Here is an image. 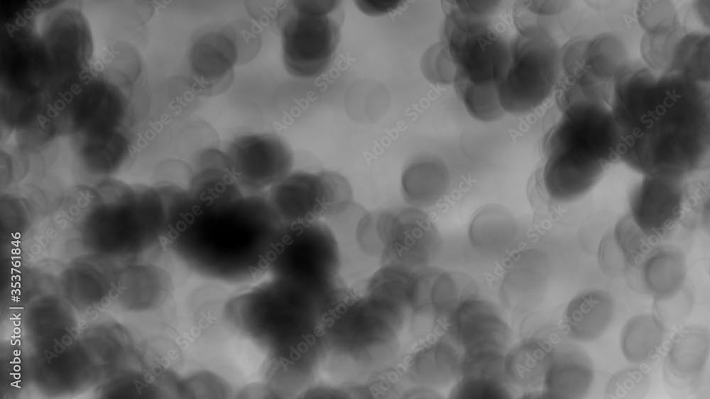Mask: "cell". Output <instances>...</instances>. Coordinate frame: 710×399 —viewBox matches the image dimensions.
Wrapping results in <instances>:
<instances>
[{
    "label": "cell",
    "instance_id": "6da1fadb",
    "mask_svg": "<svg viewBox=\"0 0 710 399\" xmlns=\"http://www.w3.org/2000/svg\"><path fill=\"white\" fill-rule=\"evenodd\" d=\"M283 226L266 194L180 188L171 202L167 243L201 274L241 279L268 269Z\"/></svg>",
    "mask_w": 710,
    "mask_h": 399
},
{
    "label": "cell",
    "instance_id": "7a4b0ae2",
    "mask_svg": "<svg viewBox=\"0 0 710 399\" xmlns=\"http://www.w3.org/2000/svg\"><path fill=\"white\" fill-rule=\"evenodd\" d=\"M443 40L455 67L454 86L468 113L490 123L505 113L496 82L506 60L508 43L490 24L489 17L469 14L443 1Z\"/></svg>",
    "mask_w": 710,
    "mask_h": 399
},
{
    "label": "cell",
    "instance_id": "3957f363",
    "mask_svg": "<svg viewBox=\"0 0 710 399\" xmlns=\"http://www.w3.org/2000/svg\"><path fill=\"white\" fill-rule=\"evenodd\" d=\"M543 149V186L549 197L559 203L578 200L588 193L618 156L601 128L567 117L548 132Z\"/></svg>",
    "mask_w": 710,
    "mask_h": 399
},
{
    "label": "cell",
    "instance_id": "277c9868",
    "mask_svg": "<svg viewBox=\"0 0 710 399\" xmlns=\"http://www.w3.org/2000/svg\"><path fill=\"white\" fill-rule=\"evenodd\" d=\"M343 20L340 1L289 2L277 16L286 71L305 79L322 74L334 56Z\"/></svg>",
    "mask_w": 710,
    "mask_h": 399
},
{
    "label": "cell",
    "instance_id": "5b68a950",
    "mask_svg": "<svg viewBox=\"0 0 710 399\" xmlns=\"http://www.w3.org/2000/svg\"><path fill=\"white\" fill-rule=\"evenodd\" d=\"M559 51L547 32L519 33L508 45L496 82L505 113L530 111L550 96L558 79Z\"/></svg>",
    "mask_w": 710,
    "mask_h": 399
},
{
    "label": "cell",
    "instance_id": "8992f818",
    "mask_svg": "<svg viewBox=\"0 0 710 399\" xmlns=\"http://www.w3.org/2000/svg\"><path fill=\"white\" fill-rule=\"evenodd\" d=\"M341 257L338 241L323 220L283 225L272 248L268 269L280 279L324 286L336 279Z\"/></svg>",
    "mask_w": 710,
    "mask_h": 399
},
{
    "label": "cell",
    "instance_id": "52a82bcc",
    "mask_svg": "<svg viewBox=\"0 0 710 399\" xmlns=\"http://www.w3.org/2000/svg\"><path fill=\"white\" fill-rule=\"evenodd\" d=\"M266 196L283 225L323 220L354 201L349 181L330 170H293Z\"/></svg>",
    "mask_w": 710,
    "mask_h": 399
},
{
    "label": "cell",
    "instance_id": "ba28073f",
    "mask_svg": "<svg viewBox=\"0 0 710 399\" xmlns=\"http://www.w3.org/2000/svg\"><path fill=\"white\" fill-rule=\"evenodd\" d=\"M375 240L383 264L412 269L430 265L440 245L438 232L420 208L405 206L371 213Z\"/></svg>",
    "mask_w": 710,
    "mask_h": 399
},
{
    "label": "cell",
    "instance_id": "9c48e42d",
    "mask_svg": "<svg viewBox=\"0 0 710 399\" xmlns=\"http://www.w3.org/2000/svg\"><path fill=\"white\" fill-rule=\"evenodd\" d=\"M224 151L232 176L245 194H266L293 170L291 147L274 133L248 132L237 135Z\"/></svg>",
    "mask_w": 710,
    "mask_h": 399
},
{
    "label": "cell",
    "instance_id": "30bf717a",
    "mask_svg": "<svg viewBox=\"0 0 710 399\" xmlns=\"http://www.w3.org/2000/svg\"><path fill=\"white\" fill-rule=\"evenodd\" d=\"M448 339L462 350V358L503 356L510 339L508 326L491 302L469 296L445 320Z\"/></svg>",
    "mask_w": 710,
    "mask_h": 399
},
{
    "label": "cell",
    "instance_id": "8fae6325",
    "mask_svg": "<svg viewBox=\"0 0 710 399\" xmlns=\"http://www.w3.org/2000/svg\"><path fill=\"white\" fill-rule=\"evenodd\" d=\"M684 203V176L642 175L628 195V215L648 239L659 240L678 222Z\"/></svg>",
    "mask_w": 710,
    "mask_h": 399
},
{
    "label": "cell",
    "instance_id": "7c38bea8",
    "mask_svg": "<svg viewBox=\"0 0 710 399\" xmlns=\"http://www.w3.org/2000/svg\"><path fill=\"white\" fill-rule=\"evenodd\" d=\"M709 351L708 331L689 326L672 337L663 364L667 385L679 393L695 388L706 366Z\"/></svg>",
    "mask_w": 710,
    "mask_h": 399
},
{
    "label": "cell",
    "instance_id": "4fadbf2b",
    "mask_svg": "<svg viewBox=\"0 0 710 399\" xmlns=\"http://www.w3.org/2000/svg\"><path fill=\"white\" fill-rule=\"evenodd\" d=\"M594 379L593 361L580 347L566 344L553 350L542 383L545 397L581 398Z\"/></svg>",
    "mask_w": 710,
    "mask_h": 399
},
{
    "label": "cell",
    "instance_id": "5bb4252c",
    "mask_svg": "<svg viewBox=\"0 0 710 399\" xmlns=\"http://www.w3.org/2000/svg\"><path fill=\"white\" fill-rule=\"evenodd\" d=\"M616 305L608 291L593 289L583 291L568 303L563 316L567 336L575 341L588 342L600 337L614 317Z\"/></svg>",
    "mask_w": 710,
    "mask_h": 399
},
{
    "label": "cell",
    "instance_id": "9a60e30c",
    "mask_svg": "<svg viewBox=\"0 0 710 399\" xmlns=\"http://www.w3.org/2000/svg\"><path fill=\"white\" fill-rule=\"evenodd\" d=\"M555 348L547 339L532 336L508 349L503 361L508 382L523 388L542 385Z\"/></svg>",
    "mask_w": 710,
    "mask_h": 399
},
{
    "label": "cell",
    "instance_id": "2e32d148",
    "mask_svg": "<svg viewBox=\"0 0 710 399\" xmlns=\"http://www.w3.org/2000/svg\"><path fill=\"white\" fill-rule=\"evenodd\" d=\"M686 275L685 256L678 248L669 246L652 251L640 270L643 286L654 299L677 293L684 286Z\"/></svg>",
    "mask_w": 710,
    "mask_h": 399
},
{
    "label": "cell",
    "instance_id": "e0dca14e",
    "mask_svg": "<svg viewBox=\"0 0 710 399\" xmlns=\"http://www.w3.org/2000/svg\"><path fill=\"white\" fill-rule=\"evenodd\" d=\"M237 53L235 38L229 33H205L192 46L191 63L200 79L216 84L229 75Z\"/></svg>",
    "mask_w": 710,
    "mask_h": 399
},
{
    "label": "cell",
    "instance_id": "ac0fdd59",
    "mask_svg": "<svg viewBox=\"0 0 710 399\" xmlns=\"http://www.w3.org/2000/svg\"><path fill=\"white\" fill-rule=\"evenodd\" d=\"M462 353L449 339H439L422 347L413 359L412 372L420 383L442 387L458 378Z\"/></svg>",
    "mask_w": 710,
    "mask_h": 399
},
{
    "label": "cell",
    "instance_id": "d6986e66",
    "mask_svg": "<svg viewBox=\"0 0 710 399\" xmlns=\"http://www.w3.org/2000/svg\"><path fill=\"white\" fill-rule=\"evenodd\" d=\"M444 166L431 159H417L405 167L401 175V192L408 206L427 207L439 199L446 188Z\"/></svg>",
    "mask_w": 710,
    "mask_h": 399
},
{
    "label": "cell",
    "instance_id": "ffe728a7",
    "mask_svg": "<svg viewBox=\"0 0 710 399\" xmlns=\"http://www.w3.org/2000/svg\"><path fill=\"white\" fill-rule=\"evenodd\" d=\"M665 333L666 327L652 313L633 316L621 329L623 356L632 364L650 361L660 349Z\"/></svg>",
    "mask_w": 710,
    "mask_h": 399
},
{
    "label": "cell",
    "instance_id": "44dd1931",
    "mask_svg": "<svg viewBox=\"0 0 710 399\" xmlns=\"http://www.w3.org/2000/svg\"><path fill=\"white\" fill-rule=\"evenodd\" d=\"M451 393L455 398H507L509 383L505 377L460 376Z\"/></svg>",
    "mask_w": 710,
    "mask_h": 399
},
{
    "label": "cell",
    "instance_id": "7402d4cb",
    "mask_svg": "<svg viewBox=\"0 0 710 399\" xmlns=\"http://www.w3.org/2000/svg\"><path fill=\"white\" fill-rule=\"evenodd\" d=\"M420 65L423 77L430 83L439 85L453 84L455 67L442 41L432 45L425 51Z\"/></svg>",
    "mask_w": 710,
    "mask_h": 399
},
{
    "label": "cell",
    "instance_id": "603a6c76",
    "mask_svg": "<svg viewBox=\"0 0 710 399\" xmlns=\"http://www.w3.org/2000/svg\"><path fill=\"white\" fill-rule=\"evenodd\" d=\"M650 386V377L643 369L628 368L623 369L609 379L605 397L608 398H641Z\"/></svg>",
    "mask_w": 710,
    "mask_h": 399
},
{
    "label": "cell",
    "instance_id": "cb8c5ba5",
    "mask_svg": "<svg viewBox=\"0 0 710 399\" xmlns=\"http://www.w3.org/2000/svg\"><path fill=\"white\" fill-rule=\"evenodd\" d=\"M692 291L684 287L674 294L664 298L654 299L652 313L667 327L675 325L685 320L694 305Z\"/></svg>",
    "mask_w": 710,
    "mask_h": 399
},
{
    "label": "cell",
    "instance_id": "d4e9b609",
    "mask_svg": "<svg viewBox=\"0 0 710 399\" xmlns=\"http://www.w3.org/2000/svg\"><path fill=\"white\" fill-rule=\"evenodd\" d=\"M613 234L628 265L638 263L649 251L647 244L649 239L642 233L628 215L618 223Z\"/></svg>",
    "mask_w": 710,
    "mask_h": 399
},
{
    "label": "cell",
    "instance_id": "484cf974",
    "mask_svg": "<svg viewBox=\"0 0 710 399\" xmlns=\"http://www.w3.org/2000/svg\"><path fill=\"white\" fill-rule=\"evenodd\" d=\"M598 262L601 270L609 277L623 274L628 266L623 253L616 242L613 232L604 235L598 247Z\"/></svg>",
    "mask_w": 710,
    "mask_h": 399
},
{
    "label": "cell",
    "instance_id": "4316f807",
    "mask_svg": "<svg viewBox=\"0 0 710 399\" xmlns=\"http://www.w3.org/2000/svg\"><path fill=\"white\" fill-rule=\"evenodd\" d=\"M356 5L364 13L378 16L387 13L397 9L400 1H356Z\"/></svg>",
    "mask_w": 710,
    "mask_h": 399
},
{
    "label": "cell",
    "instance_id": "83f0119b",
    "mask_svg": "<svg viewBox=\"0 0 710 399\" xmlns=\"http://www.w3.org/2000/svg\"><path fill=\"white\" fill-rule=\"evenodd\" d=\"M10 319L11 320H19L20 318L19 317H15V318L11 317Z\"/></svg>",
    "mask_w": 710,
    "mask_h": 399
}]
</instances>
